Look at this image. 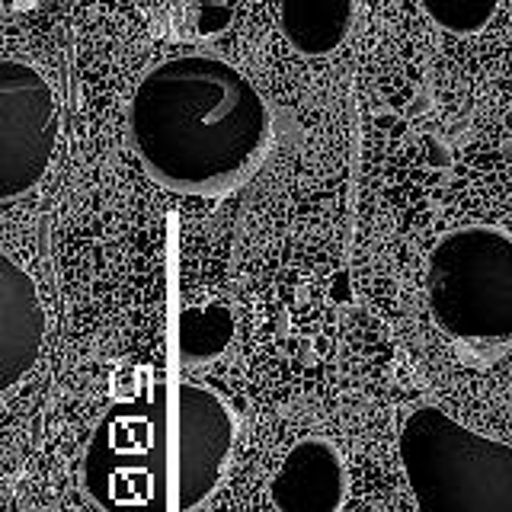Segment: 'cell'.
I'll use <instances>...</instances> for the list:
<instances>
[{"mask_svg": "<svg viewBox=\"0 0 512 512\" xmlns=\"http://www.w3.org/2000/svg\"><path fill=\"white\" fill-rule=\"evenodd\" d=\"M128 138L151 180L180 196L221 199L260 170L272 112L228 61L183 55L141 77L128 106Z\"/></svg>", "mask_w": 512, "mask_h": 512, "instance_id": "6da1fadb", "label": "cell"}, {"mask_svg": "<svg viewBox=\"0 0 512 512\" xmlns=\"http://www.w3.org/2000/svg\"><path fill=\"white\" fill-rule=\"evenodd\" d=\"M84 480L106 512H180L183 429L176 384L122 400L96 426Z\"/></svg>", "mask_w": 512, "mask_h": 512, "instance_id": "7a4b0ae2", "label": "cell"}, {"mask_svg": "<svg viewBox=\"0 0 512 512\" xmlns=\"http://www.w3.org/2000/svg\"><path fill=\"white\" fill-rule=\"evenodd\" d=\"M416 512H512V445L416 407L397 436Z\"/></svg>", "mask_w": 512, "mask_h": 512, "instance_id": "3957f363", "label": "cell"}, {"mask_svg": "<svg viewBox=\"0 0 512 512\" xmlns=\"http://www.w3.org/2000/svg\"><path fill=\"white\" fill-rule=\"evenodd\" d=\"M426 304L445 336L474 352L512 343V234L490 224L448 231L426 260Z\"/></svg>", "mask_w": 512, "mask_h": 512, "instance_id": "277c9868", "label": "cell"}, {"mask_svg": "<svg viewBox=\"0 0 512 512\" xmlns=\"http://www.w3.org/2000/svg\"><path fill=\"white\" fill-rule=\"evenodd\" d=\"M58 100L52 84L26 61L0 64V199L36 189L58 148Z\"/></svg>", "mask_w": 512, "mask_h": 512, "instance_id": "5b68a950", "label": "cell"}, {"mask_svg": "<svg viewBox=\"0 0 512 512\" xmlns=\"http://www.w3.org/2000/svg\"><path fill=\"white\" fill-rule=\"evenodd\" d=\"M180 400V429H183V490L180 512L199 509L215 493L224 474V464L231 458L237 423L228 404L202 388V384L180 381L176 384Z\"/></svg>", "mask_w": 512, "mask_h": 512, "instance_id": "8992f818", "label": "cell"}, {"mask_svg": "<svg viewBox=\"0 0 512 512\" xmlns=\"http://www.w3.org/2000/svg\"><path fill=\"white\" fill-rule=\"evenodd\" d=\"M45 330L48 317L36 282L4 253L0 256V388L4 391H13L39 362Z\"/></svg>", "mask_w": 512, "mask_h": 512, "instance_id": "52a82bcc", "label": "cell"}, {"mask_svg": "<svg viewBox=\"0 0 512 512\" xmlns=\"http://www.w3.org/2000/svg\"><path fill=\"white\" fill-rule=\"evenodd\" d=\"M279 512H340L346 500V468L327 439L292 445L269 484Z\"/></svg>", "mask_w": 512, "mask_h": 512, "instance_id": "ba28073f", "label": "cell"}, {"mask_svg": "<svg viewBox=\"0 0 512 512\" xmlns=\"http://www.w3.org/2000/svg\"><path fill=\"white\" fill-rule=\"evenodd\" d=\"M356 23V0H279V29L295 52L324 58L336 52Z\"/></svg>", "mask_w": 512, "mask_h": 512, "instance_id": "9c48e42d", "label": "cell"}, {"mask_svg": "<svg viewBox=\"0 0 512 512\" xmlns=\"http://www.w3.org/2000/svg\"><path fill=\"white\" fill-rule=\"evenodd\" d=\"M234 340V314L228 304L208 301L183 308L176 317V356L186 365L218 359Z\"/></svg>", "mask_w": 512, "mask_h": 512, "instance_id": "30bf717a", "label": "cell"}, {"mask_svg": "<svg viewBox=\"0 0 512 512\" xmlns=\"http://www.w3.org/2000/svg\"><path fill=\"white\" fill-rule=\"evenodd\" d=\"M426 16L445 32L474 36L496 16V0H420Z\"/></svg>", "mask_w": 512, "mask_h": 512, "instance_id": "8fae6325", "label": "cell"}, {"mask_svg": "<svg viewBox=\"0 0 512 512\" xmlns=\"http://www.w3.org/2000/svg\"><path fill=\"white\" fill-rule=\"evenodd\" d=\"M16 7H29V4H36V0H13Z\"/></svg>", "mask_w": 512, "mask_h": 512, "instance_id": "7c38bea8", "label": "cell"}]
</instances>
